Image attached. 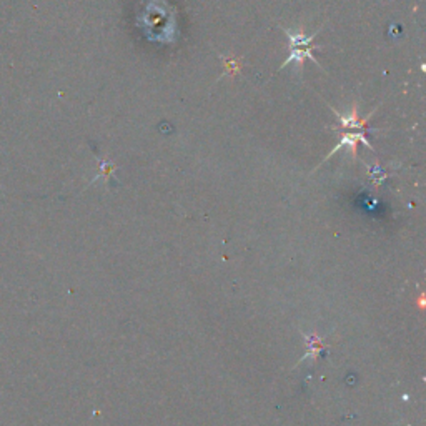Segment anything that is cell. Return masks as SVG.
<instances>
[{
  "label": "cell",
  "instance_id": "obj_2",
  "mask_svg": "<svg viewBox=\"0 0 426 426\" xmlns=\"http://www.w3.org/2000/svg\"><path fill=\"white\" fill-rule=\"evenodd\" d=\"M332 109V106H330ZM333 110V109H332ZM335 114L338 115V120H340V125H342V129L345 130H358V132H365V129H367L368 125V119L370 117H373V114H370L367 119H360L358 117V112H357V106H353V110L350 112L348 115H342L338 114L337 110H333Z\"/></svg>",
  "mask_w": 426,
  "mask_h": 426
},
{
  "label": "cell",
  "instance_id": "obj_1",
  "mask_svg": "<svg viewBox=\"0 0 426 426\" xmlns=\"http://www.w3.org/2000/svg\"><path fill=\"white\" fill-rule=\"evenodd\" d=\"M315 49H318V47H315V45H313V44L290 45V55H288V59L285 60V62H283V65H282L280 69H285L287 65H290L292 62L298 64V65H300V69H302V65H303V62H305L307 59H310L317 65H320L318 60L315 57H313V50H315Z\"/></svg>",
  "mask_w": 426,
  "mask_h": 426
}]
</instances>
